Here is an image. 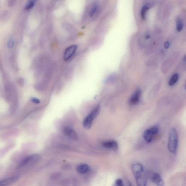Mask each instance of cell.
I'll return each mask as SVG.
<instances>
[{"label":"cell","instance_id":"cell-1","mask_svg":"<svg viewBox=\"0 0 186 186\" xmlns=\"http://www.w3.org/2000/svg\"><path fill=\"white\" fill-rule=\"evenodd\" d=\"M178 137L177 132L175 128L170 129L169 133L168 148L170 153H176L177 149Z\"/></svg>","mask_w":186,"mask_h":186},{"label":"cell","instance_id":"cell-2","mask_svg":"<svg viewBox=\"0 0 186 186\" xmlns=\"http://www.w3.org/2000/svg\"><path fill=\"white\" fill-rule=\"evenodd\" d=\"M41 159V156L37 154H33L28 156L21 161L19 164L21 167L31 165L37 162Z\"/></svg>","mask_w":186,"mask_h":186},{"label":"cell","instance_id":"cell-3","mask_svg":"<svg viewBox=\"0 0 186 186\" xmlns=\"http://www.w3.org/2000/svg\"><path fill=\"white\" fill-rule=\"evenodd\" d=\"M159 131V129L157 127L151 128L146 130L144 134V138L148 143H150L153 140L154 135L157 134Z\"/></svg>","mask_w":186,"mask_h":186},{"label":"cell","instance_id":"cell-4","mask_svg":"<svg viewBox=\"0 0 186 186\" xmlns=\"http://www.w3.org/2000/svg\"><path fill=\"white\" fill-rule=\"evenodd\" d=\"M77 48V46L75 45H72L68 47L64 51V59L65 61L70 59L74 54Z\"/></svg>","mask_w":186,"mask_h":186},{"label":"cell","instance_id":"cell-5","mask_svg":"<svg viewBox=\"0 0 186 186\" xmlns=\"http://www.w3.org/2000/svg\"><path fill=\"white\" fill-rule=\"evenodd\" d=\"M150 176V180L157 186H164L163 181L160 175L157 173H151Z\"/></svg>","mask_w":186,"mask_h":186},{"label":"cell","instance_id":"cell-6","mask_svg":"<svg viewBox=\"0 0 186 186\" xmlns=\"http://www.w3.org/2000/svg\"><path fill=\"white\" fill-rule=\"evenodd\" d=\"M132 169L135 178L142 174L144 172L143 167L141 164H133L132 166Z\"/></svg>","mask_w":186,"mask_h":186},{"label":"cell","instance_id":"cell-7","mask_svg":"<svg viewBox=\"0 0 186 186\" xmlns=\"http://www.w3.org/2000/svg\"><path fill=\"white\" fill-rule=\"evenodd\" d=\"M63 133L64 135L70 139L75 140L78 139L76 132L70 127H66L64 129Z\"/></svg>","mask_w":186,"mask_h":186},{"label":"cell","instance_id":"cell-8","mask_svg":"<svg viewBox=\"0 0 186 186\" xmlns=\"http://www.w3.org/2000/svg\"><path fill=\"white\" fill-rule=\"evenodd\" d=\"M142 92L140 89H138L133 94L130 100V103L132 105L137 104L140 100Z\"/></svg>","mask_w":186,"mask_h":186},{"label":"cell","instance_id":"cell-9","mask_svg":"<svg viewBox=\"0 0 186 186\" xmlns=\"http://www.w3.org/2000/svg\"><path fill=\"white\" fill-rule=\"evenodd\" d=\"M95 118L90 113L84 120L83 125L86 129H90L92 123Z\"/></svg>","mask_w":186,"mask_h":186},{"label":"cell","instance_id":"cell-10","mask_svg":"<svg viewBox=\"0 0 186 186\" xmlns=\"http://www.w3.org/2000/svg\"><path fill=\"white\" fill-rule=\"evenodd\" d=\"M18 177L16 176H13L2 180L0 182V186H7L16 182Z\"/></svg>","mask_w":186,"mask_h":186},{"label":"cell","instance_id":"cell-11","mask_svg":"<svg viewBox=\"0 0 186 186\" xmlns=\"http://www.w3.org/2000/svg\"><path fill=\"white\" fill-rule=\"evenodd\" d=\"M137 186H146L147 184V177L144 172L142 174L135 178Z\"/></svg>","mask_w":186,"mask_h":186},{"label":"cell","instance_id":"cell-12","mask_svg":"<svg viewBox=\"0 0 186 186\" xmlns=\"http://www.w3.org/2000/svg\"><path fill=\"white\" fill-rule=\"evenodd\" d=\"M100 10L99 6L97 4H93L90 9L89 15L90 18L95 17L99 13Z\"/></svg>","mask_w":186,"mask_h":186},{"label":"cell","instance_id":"cell-13","mask_svg":"<svg viewBox=\"0 0 186 186\" xmlns=\"http://www.w3.org/2000/svg\"><path fill=\"white\" fill-rule=\"evenodd\" d=\"M103 146L107 149L111 150H116L118 149L117 143L115 141H110L103 143Z\"/></svg>","mask_w":186,"mask_h":186},{"label":"cell","instance_id":"cell-14","mask_svg":"<svg viewBox=\"0 0 186 186\" xmlns=\"http://www.w3.org/2000/svg\"><path fill=\"white\" fill-rule=\"evenodd\" d=\"M151 4H147L143 6L141 10V16L143 19H145L146 16L148 11L150 9Z\"/></svg>","mask_w":186,"mask_h":186},{"label":"cell","instance_id":"cell-15","mask_svg":"<svg viewBox=\"0 0 186 186\" xmlns=\"http://www.w3.org/2000/svg\"><path fill=\"white\" fill-rule=\"evenodd\" d=\"M89 166L86 164H82L78 166L77 168V170L78 172L81 174L87 173L89 170Z\"/></svg>","mask_w":186,"mask_h":186},{"label":"cell","instance_id":"cell-16","mask_svg":"<svg viewBox=\"0 0 186 186\" xmlns=\"http://www.w3.org/2000/svg\"><path fill=\"white\" fill-rule=\"evenodd\" d=\"M179 78V75L178 73L175 74L172 77L169 81V84L170 86H173L176 83Z\"/></svg>","mask_w":186,"mask_h":186},{"label":"cell","instance_id":"cell-17","mask_svg":"<svg viewBox=\"0 0 186 186\" xmlns=\"http://www.w3.org/2000/svg\"><path fill=\"white\" fill-rule=\"evenodd\" d=\"M182 23V21H181L180 19H178L177 20V30L178 31L180 32L181 31L183 28Z\"/></svg>","mask_w":186,"mask_h":186},{"label":"cell","instance_id":"cell-18","mask_svg":"<svg viewBox=\"0 0 186 186\" xmlns=\"http://www.w3.org/2000/svg\"><path fill=\"white\" fill-rule=\"evenodd\" d=\"M35 3L34 1H28L25 6V9L26 10H29L33 7Z\"/></svg>","mask_w":186,"mask_h":186},{"label":"cell","instance_id":"cell-19","mask_svg":"<svg viewBox=\"0 0 186 186\" xmlns=\"http://www.w3.org/2000/svg\"><path fill=\"white\" fill-rule=\"evenodd\" d=\"M124 186L122 180L121 179L117 180L115 181V186Z\"/></svg>","mask_w":186,"mask_h":186},{"label":"cell","instance_id":"cell-20","mask_svg":"<svg viewBox=\"0 0 186 186\" xmlns=\"http://www.w3.org/2000/svg\"><path fill=\"white\" fill-rule=\"evenodd\" d=\"M14 41L13 39H10L7 43V46L10 48H11L14 46Z\"/></svg>","mask_w":186,"mask_h":186},{"label":"cell","instance_id":"cell-21","mask_svg":"<svg viewBox=\"0 0 186 186\" xmlns=\"http://www.w3.org/2000/svg\"><path fill=\"white\" fill-rule=\"evenodd\" d=\"M31 100L33 103L36 104H39L41 102L39 100L36 99V98H32Z\"/></svg>","mask_w":186,"mask_h":186},{"label":"cell","instance_id":"cell-22","mask_svg":"<svg viewBox=\"0 0 186 186\" xmlns=\"http://www.w3.org/2000/svg\"><path fill=\"white\" fill-rule=\"evenodd\" d=\"M164 46L166 49L168 48L170 46V43H169L168 41H166V42H165V43H164Z\"/></svg>","mask_w":186,"mask_h":186},{"label":"cell","instance_id":"cell-23","mask_svg":"<svg viewBox=\"0 0 186 186\" xmlns=\"http://www.w3.org/2000/svg\"><path fill=\"white\" fill-rule=\"evenodd\" d=\"M185 90H186V83H185Z\"/></svg>","mask_w":186,"mask_h":186},{"label":"cell","instance_id":"cell-24","mask_svg":"<svg viewBox=\"0 0 186 186\" xmlns=\"http://www.w3.org/2000/svg\"><path fill=\"white\" fill-rule=\"evenodd\" d=\"M185 59H186V58H185Z\"/></svg>","mask_w":186,"mask_h":186}]
</instances>
